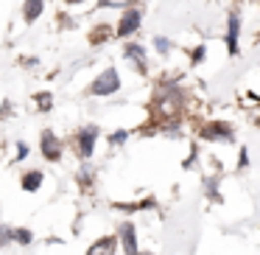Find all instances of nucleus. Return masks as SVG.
I'll return each mask as SVG.
<instances>
[{"label":"nucleus","mask_w":260,"mask_h":255,"mask_svg":"<svg viewBox=\"0 0 260 255\" xmlns=\"http://www.w3.org/2000/svg\"><path fill=\"white\" fill-rule=\"evenodd\" d=\"M120 90V76L115 68H107L104 73L95 76V81H92L90 87H87V96L92 98H101V96H112V93Z\"/></svg>","instance_id":"nucleus-1"},{"label":"nucleus","mask_w":260,"mask_h":255,"mask_svg":"<svg viewBox=\"0 0 260 255\" xmlns=\"http://www.w3.org/2000/svg\"><path fill=\"white\" fill-rule=\"evenodd\" d=\"M42 12H45V3H42V0H23V17H25V23H37Z\"/></svg>","instance_id":"nucleus-10"},{"label":"nucleus","mask_w":260,"mask_h":255,"mask_svg":"<svg viewBox=\"0 0 260 255\" xmlns=\"http://www.w3.org/2000/svg\"><path fill=\"white\" fill-rule=\"evenodd\" d=\"M115 249H118V238H115V236H104V238H98V241L87 249V255H115Z\"/></svg>","instance_id":"nucleus-9"},{"label":"nucleus","mask_w":260,"mask_h":255,"mask_svg":"<svg viewBox=\"0 0 260 255\" xmlns=\"http://www.w3.org/2000/svg\"><path fill=\"white\" fill-rule=\"evenodd\" d=\"M115 208L126 210V213H132V210H151V208H157V199L148 196V199H143V202H123V205H115Z\"/></svg>","instance_id":"nucleus-11"},{"label":"nucleus","mask_w":260,"mask_h":255,"mask_svg":"<svg viewBox=\"0 0 260 255\" xmlns=\"http://www.w3.org/2000/svg\"><path fill=\"white\" fill-rule=\"evenodd\" d=\"M199 137H204V140H221V143H232V140H235L232 126L224 124V121H210L207 126H202Z\"/></svg>","instance_id":"nucleus-3"},{"label":"nucleus","mask_w":260,"mask_h":255,"mask_svg":"<svg viewBox=\"0 0 260 255\" xmlns=\"http://www.w3.org/2000/svg\"><path fill=\"white\" fill-rule=\"evenodd\" d=\"M64 3H70V6H76V3H84V0H64Z\"/></svg>","instance_id":"nucleus-22"},{"label":"nucleus","mask_w":260,"mask_h":255,"mask_svg":"<svg viewBox=\"0 0 260 255\" xmlns=\"http://www.w3.org/2000/svg\"><path fill=\"white\" fill-rule=\"evenodd\" d=\"M204 56H207V48L204 45H196V51L190 53V59H193V65H199V62H204Z\"/></svg>","instance_id":"nucleus-19"},{"label":"nucleus","mask_w":260,"mask_h":255,"mask_svg":"<svg viewBox=\"0 0 260 255\" xmlns=\"http://www.w3.org/2000/svg\"><path fill=\"white\" fill-rule=\"evenodd\" d=\"M143 255H148V252H143Z\"/></svg>","instance_id":"nucleus-23"},{"label":"nucleus","mask_w":260,"mask_h":255,"mask_svg":"<svg viewBox=\"0 0 260 255\" xmlns=\"http://www.w3.org/2000/svg\"><path fill=\"white\" fill-rule=\"evenodd\" d=\"M40 185H42V171H28V174H23V191L34 193V191H40Z\"/></svg>","instance_id":"nucleus-12"},{"label":"nucleus","mask_w":260,"mask_h":255,"mask_svg":"<svg viewBox=\"0 0 260 255\" xmlns=\"http://www.w3.org/2000/svg\"><path fill=\"white\" fill-rule=\"evenodd\" d=\"M28 152H31V149H28V143H25V140H17V160H14V163L25 160V157H28Z\"/></svg>","instance_id":"nucleus-20"},{"label":"nucleus","mask_w":260,"mask_h":255,"mask_svg":"<svg viewBox=\"0 0 260 255\" xmlns=\"http://www.w3.org/2000/svg\"><path fill=\"white\" fill-rule=\"evenodd\" d=\"M95 140H98V126L87 124L79 129L76 135V149H79V160H90L92 152H95Z\"/></svg>","instance_id":"nucleus-2"},{"label":"nucleus","mask_w":260,"mask_h":255,"mask_svg":"<svg viewBox=\"0 0 260 255\" xmlns=\"http://www.w3.org/2000/svg\"><path fill=\"white\" fill-rule=\"evenodd\" d=\"M118 241H120V247H123L126 255H140V249H137V233H135V224H132V221H123V224L118 227Z\"/></svg>","instance_id":"nucleus-7"},{"label":"nucleus","mask_w":260,"mask_h":255,"mask_svg":"<svg viewBox=\"0 0 260 255\" xmlns=\"http://www.w3.org/2000/svg\"><path fill=\"white\" fill-rule=\"evenodd\" d=\"M92 177H95V171H92L90 165H81V171H79V185L90 188V185H92Z\"/></svg>","instance_id":"nucleus-16"},{"label":"nucleus","mask_w":260,"mask_h":255,"mask_svg":"<svg viewBox=\"0 0 260 255\" xmlns=\"http://www.w3.org/2000/svg\"><path fill=\"white\" fill-rule=\"evenodd\" d=\"M51 107H53V96H51V93H37V109H40V112H48Z\"/></svg>","instance_id":"nucleus-15"},{"label":"nucleus","mask_w":260,"mask_h":255,"mask_svg":"<svg viewBox=\"0 0 260 255\" xmlns=\"http://www.w3.org/2000/svg\"><path fill=\"white\" fill-rule=\"evenodd\" d=\"M12 241L23 244V247H28L31 241H34V236H31V230H25V227H17V230H12Z\"/></svg>","instance_id":"nucleus-13"},{"label":"nucleus","mask_w":260,"mask_h":255,"mask_svg":"<svg viewBox=\"0 0 260 255\" xmlns=\"http://www.w3.org/2000/svg\"><path fill=\"white\" fill-rule=\"evenodd\" d=\"M126 140H129V132L126 129H118V132L109 135V143H112V146H120V143H126Z\"/></svg>","instance_id":"nucleus-18"},{"label":"nucleus","mask_w":260,"mask_h":255,"mask_svg":"<svg viewBox=\"0 0 260 255\" xmlns=\"http://www.w3.org/2000/svg\"><path fill=\"white\" fill-rule=\"evenodd\" d=\"M154 48H157V53H162V56H165V53H171V48H174V45H171L168 37H154Z\"/></svg>","instance_id":"nucleus-17"},{"label":"nucleus","mask_w":260,"mask_h":255,"mask_svg":"<svg viewBox=\"0 0 260 255\" xmlns=\"http://www.w3.org/2000/svg\"><path fill=\"white\" fill-rule=\"evenodd\" d=\"M204 191H207V196L210 199H215V202H221V193H218V177H207V180H204Z\"/></svg>","instance_id":"nucleus-14"},{"label":"nucleus","mask_w":260,"mask_h":255,"mask_svg":"<svg viewBox=\"0 0 260 255\" xmlns=\"http://www.w3.org/2000/svg\"><path fill=\"white\" fill-rule=\"evenodd\" d=\"M246 165H249V149L243 146L241 149V160H238V168H246Z\"/></svg>","instance_id":"nucleus-21"},{"label":"nucleus","mask_w":260,"mask_h":255,"mask_svg":"<svg viewBox=\"0 0 260 255\" xmlns=\"http://www.w3.org/2000/svg\"><path fill=\"white\" fill-rule=\"evenodd\" d=\"M140 23H143V9H137V6H129L123 12V17H120V23H118V31H115V34L118 37H132L135 34L137 29H140Z\"/></svg>","instance_id":"nucleus-5"},{"label":"nucleus","mask_w":260,"mask_h":255,"mask_svg":"<svg viewBox=\"0 0 260 255\" xmlns=\"http://www.w3.org/2000/svg\"><path fill=\"white\" fill-rule=\"evenodd\" d=\"M123 59L135 62L137 73H146V68H148V51L143 45H137V42H126V45H123Z\"/></svg>","instance_id":"nucleus-6"},{"label":"nucleus","mask_w":260,"mask_h":255,"mask_svg":"<svg viewBox=\"0 0 260 255\" xmlns=\"http://www.w3.org/2000/svg\"><path fill=\"white\" fill-rule=\"evenodd\" d=\"M238 34H241V17L230 12V17H226V53L230 56L238 53Z\"/></svg>","instance_id":"nucleus-8"},{"label":"nucleus","mask_w":260,"mask_h":255,"mask_svg":"<svg viewBox=\"0 0 260 255\" xmlns=\"http://www.w3.org/2000/svg\"><path fill=\"white\" fill-rule=\"evenodd\" d=\"M40 152H42V157H45L48 163H59V160H62V140H59L51 129H42Z\"/></svg>","instance_id":"nucleus-4"}]
</instances>
